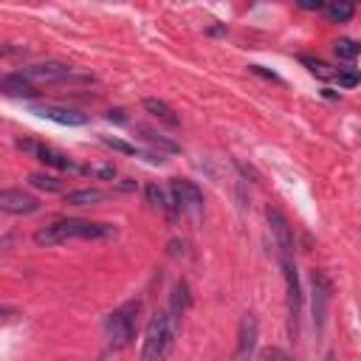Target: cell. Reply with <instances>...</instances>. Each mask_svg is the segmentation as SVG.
I'll return each instance as SVG.
<instances>
[{"label":"cell","instance_id":"5","mask_svg":"<svg viewBox=\"0 0 361 361\" xmlns=\"http://www.w3.org/2000/svg\"><path fill=\"white\" fill-rule=\"evenodd\" d=\"M282 274H285V290H288V333L290 338L299 336V313H302V288H299V274L290 257L279 259Z\"/></svg>","mask_w":361,"mask_h":361},{"label":"cell","instance_id":"14","mask_svg":"<svg viewBox=\"0 0 361 361\" xmlns=\"http://www.w3.org/2000/svg\"><path fill=\"white\" fill-rule=\"evenodd\" d=\"M189 305H192V293H189V285H186V279H178L175 285H172V299H169V316L175 319V322H180V316L189 310Z\"/></svg>","mask_w":361,"mask_h":361},{"label":"cell","instance_id":"9","mask_svg":"<svg viewBox=\"0 0 361 361\" xmlns=\"http://www.w3.org/2000/svg\"><path fill=\"white\" fill-rule=\"evenodd\" d=\"M310 285H313V296H310V307H313V327L316 333L324 330V319H327V302H330V279L324 271H313L310 274Z\"/></svg>","mask_w":361,"mask_h":361},{"label":"cell","instance_id":"21","mask_svg":"<svg viewBox=\"0 0 361 361\" xmlns=\"http://www.w3.org/2000/svg\"><path fill=\"white\" fill-rule=\"evenodd\" d=\"M333 51H336L338 59H355V56H361V42L344 37V39H336L333 42Z\"/></svg>","mask_w":361,"mask_h":361},{"label":"cell","instance_id":"23","mask_svg":"<svg viewBox=\"0 0 361 361\" xmlns=\"http://www.w3.org/2000/svg\"><path fill=\"white\" fill-rule=\"evenodd\" d=\"M82 172H93V175H99V178H104V180H113V175H116V166L113 164H102V166H82Z\"/></svg>","mask_w":361,"mask_h":361},{"label":"cell","instance_id":"13","mask_svg":"<svg viewBox=\"0 0 361 361\" xmlns=\"http://www.w3.org/2000/svg\"><path fill=\"white\" fill-rule=\"evenodd\" d=\"M0 90H3V96H11V99H25V96L37 93L34 82H28L23 73H6L0 79Z\"/></svg>","mask_w":361,"mask_h":361},{"label":"cell","instance_id":"11","mask_svg":"<svg viewBox=\"0 0 361 361\" xmlns=\"http://www.w3.org/2000/svg\"><path fill=\"white\" fill-rule=\"evenodd\" d=\"M31 113L39 116V118L56 121L62 127H82V124H87V116L85 113L71 110V107H59V104H31Z\"/></svg>","mask_w":361,"mask_h":361},{"label":"cell","instance_id":"18","mask_svg":"<svg viewBox=\"0 0 361 361\" xmlns=\"http://www.w3.org/2000/svg\"><path fill=\"white\" fill-rule=\"evenodd\" d=\"M324 14H327L330 23H347V20L355 14V3H350V0L327 3V6H324Z\"/></svg>","mask_w":361,"mask_h":361},{"label":"cell","instance_id":"1","mask_svg":"<svg viewBox=\"0 0 361 361\" xmlns=\"http://www.w3.org/2000/svg\"><path fill=\"white\" fill-rule=\"evenodd\" d=\"M116 234V226L110 223H93V220H79V217H65V220H54L48 226H42L34 234L37 245H59L68 240H102Z\"/></svg>","mask_w":361,"mask_h":361},{"label":"cell","instance_id":"7","mask_svg":"<svg viewBox=\"0 0 361 361\" xmlns=\"http://www.w3.org/2000/svg\"><path fill=\"white\" fill-rule=\"evenodd\" d=\"M17 147H20L23 152H28L31 158L42 161L45 166H54V169H76V164H73L65 152H59V149L42 144V141H34V138H17Z\"/></svg>","mask_w":361,"mask_h":361},{"label":"cell","instance_id":"8","mask_svg":"<svg viewBox=\"0 0 361 361\" xmlns=\"http://www.w3.org/2000/svg\"><path fill=\"white\" fill-rule=\"evenodd\" d=\"M259 338V322L254 313H243L237 324V347H234V361H251Z\"/></svg>","mask_w":361,"mask_h":361},{"label":"cell","instance_id":"12","mask_svg":"<svg viewBox=\"0 0 361 361\" xmlns=\"http://www.w3.org/2000/svg\"><path fill=\"white\" fill-rule=\"evenodd\" d=\"M0 209L6 214H31L39 209V203L34 195H28L23 189H3L0 192Z\"/></svg>","mask_w":361,"mask_h":361},{"label":"cell","instance_id":"17","mask_svg":"<svg viewBox=\"0 0 361 361\" xmlns=\"http://www.w3.org/2000/svg\"><path fill=\"white\" fill-rule=\"evenodd\" d=\"M99 200H104V192L96 189V186H90V189H73V192L65 195V203H71V206H93Z\"/></svg>","mask_w":361,"mask_h":361},{"label":"cell","instance_id":"6","mask_svg":"<svg viewBox=\"0 0 361 361\" xmlns=\"http://www.w3.org/2000/svg\"><path fill=\"white\" fill-rule=\"evenodd\" d=\"M17 73H23L28 82L34 85H45V82H68L76 71L68 65V62H59V59H45V62H37V65H25L20 68Z\"/></svg>","mask_w":361,"mask_h":361},{"label":"cell","instance_id":"26","mask_svg":"<svg viewBox=\"0 0 361 361\" xmlns=\"http://www.w3.org/2000/svg\"><path fill=\"white\" fill-rule=\"evenodd\" d=\"M107 121L124 124V121H127V116H124V110H121V107H116V110H107Z\"/></svg>","mask_w":361,"mask_h":361},{"label":"cell","instance_id":"22","mask_svg":"<svg viewBox=\"0 0 361 361\" xmlns=\"http://www.w3.org/2000/svg\"><path fill=\"white\" fill-rule=\"evenodd\" d=\"M336 79H338V85L341 87H355V85H361V71L358 68H338V73H336Z\"/></svg>","mask_w":361,"mask_h":361},{"label":"cell","instance_id":"27","mask_svg":"<svg viewBox=\"0 0 361 361\" xmlns=\"http://www.w3.org/2000/svg\"><path fill=\"white\" fill-rule=\"evenodd\" d=\"M299 6H302V8H310V11H313V8H316V11H319V8H324V3H322V0H316V3H313V0H299Z\"/></svg>","mask_w":361,"mask_h":361},{"label":"cell","instance_id":"19","mask_svg":"<svg viewBox=\"0 0 361 361\" xmlns=\"http://www.w3.org/2000/svg\"><path fill=\"white\" fill-rule=\"evenodd\" d=\"M302 59V65H307V71L313 73V76H319V79H336V68L333 65H327L324 59H316V56H299Z\"/></svg>","mask_w":361,"mask_h":361},{"label":"cell","instance_id":"24","mask_svg":"<svg viewBox=\"0 0 361 361\" xmlns=\"http://www.w3.org/2000/svg\"><path fill=\"white\" fill-rule=\"evenodd\" d=\"M262 361H293V358H290V353H285L282 347H268V350L262 353Z\"/></svg>","mask_w":361,"mask_h":361},{"label":"cell","instance_id":"10","mask_svg":"<svg viewBox=\"0 0 361 361\" xmlns=\"http://www.w3.org/2000/svg\"><path fill=\"white\" fill-rule=\"evenodd\" d=\"M268 226H271V234H274V240H276L279 259H285V257L293 259V228H290L288 217H285L279 209H268Z\"/></svg>","mask_w":361,"mask_h":361},{"label":"cell","instance_id":"29","mask_svg":"<svg viewBox=\"0 0 361 361\" xmlns=\"http://www.w3.org/2000/svg\"><path fill=\"white\" fill-rule=\"evenodd\" d=\"M324 361H336V353L330 350V353H324Z\"/></svg>","mask_w":361,"mask_h":361},{"label":"cell","instance_id":"15","mask_svg":"<svg viewBox=\"0 0 361 361\" xmlns=\"http://www.w3.org/2000/svg\"><path fill=\"white\" fill-rule=\"evenodd\" d=\"M144 110L147 113H152L158 121H164L166 127H178L180 124V116L164 102V99H144Z\"/></svg>","mask_w":361,"mask_h":361},{"label":"cell","instance_id":"2","mask_svg":"<svg viewBox=\"0 0 361 361\" xmlns=\"http://www.w3.org/2000/svg\"><path fill=\"white\" fill-rule=\"evenodd\" d=\"M178 338V322L169 316V310H155L144 327L141 341V358L138 361H166Z\"/></svg>","mask_w":361,"mask_h":361},{"label":"cell","instance_id":"25","mask_svg":"<svg viewBox=\"0 0 361 361\" xmlns=\"http://www.w3.org/2000/svg\"><path fill=\"white\" fill-rule=\"evenodd\" d=\"M248 71H251V73H257V76H262V79H271V82H282V79H279L274 71H265L262 65H248Z\"/></svg>","mask_w":361,"mask_h":361},{"label":"cell","instance_id":"16","mask_svg":"<svg viewBox=\"0 0 361 361\" xmlns=\"http://www.w3.org/2000/svg\"><path fill=\"white\" fill-rule=\"evenodd\" d=\"M135 130L141 133V138H144L147 144H152V147H158V149H164V152H180V147H178L175 141H169L166 135H161V133H155L152 127H144V124H135Z\"/></svg>","mask_w":361,"mask_h":361},{"label":"cell","instance_id":"4","mask_svg":"<svg viewBox=\"0 0 361 361\" xmlns=\"http://www.w3.org/2000/svg\"><path fill=\"white\" fill-rule=\"evenodd\" d=\"M169 195L175 200V209L192 220L203 217V192L197 189V183H192L189 178H172L169 180Z\"/></svg>","mask_w":361,"mask_h":361},{"label":"cell","instance_id":"20","mask_svg":"<svg viewBox=\"0 0 361 361\" xmlns=\"http://www.w3.org/2000/svg\"><path fill=\"white\" fill-rule=\"evenodd\" d=\"M28 183H31L34 189H42V192H62V186H65L59 178L45 175V172H31V175H28Z\"/></svg>","mask_w":361,"mask_h":361},{"label":"cell","instance_id":"28","mask_svg":"<svg viewBox=\"0 0 361 361\" xmlns=\"http://www.w3.org/2000/svg\"><path fill=\"white\" fill-rule=\"evenodd\" d=\"M118 186H121V189H135V180H133V178H124Z\"/></svg>","mask_w":361,"mask_h":361},{"label":"cell","instance_id":"3","mask_svg":"<svg viewBox=\"0 0 361 361\" xmlns=\"http://www.w3.org/2000/svg\"><path fill=\"white\" fill-rule=\"evenodd\" d=\"M138 313H141V299H130L121 307H116L113 313H107V319H104V347L110 353L124 350V347L133 344Z\"/></svg>","mask_w":361,"mask_h":361}]
</instances>
